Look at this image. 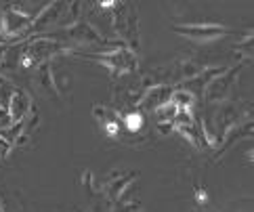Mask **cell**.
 <instances>
[{"mask_svg": "<svg viewBox=\"0 0 254 212\" xmlns=\"http://www.w3.org/2000/svg\"><path fill=\"white\" fill-rule=\"evenodd\" d=\"M112 25L118 34V38H122L120 42L126 49H130L132 53H137L141 49V38H139V15L137 6L132 2H112Z\"/></svg>", "mask_w": 254, "mask_h": 212, "instance_id": "cell-1", "label": "cell"}, {"mask_svg": "<svg viewBox=\"0 0 254 212\" xmlns=\"http://www.w3.org/2000/svg\"><path fill=\"white\" fill-rule=\"evenodd\" d=\"M74 57H82V59H90L103 66L107 71L112 73V78H124L128 73H134L139 70V57L137 53H132L126 47H118L110 53H97V55H74Z\"/></svg>", "mask_w": 254, "mask_h": 212, "instance_id": "cell-2", "label": "cell"}, {"mask_svg": "<svg viewBox=\"0 0 254 212\" xmlns=\"http://www.w3.org/2000/svg\"><path fill=\"white\" fill-rule=\"evenodd\" d=\"M61 53H67V49L55 38L49 36H34V38L25 40L23 44V55L19 70H36L42 63H49L53 57H57Z\"/></svg>", "mask_w": 254, "mask_h": 212, "instance_id": "cell-3", "label": "cell"}, {"mask_svg": "<svg viewBox=\"0 0 254 212\" xmlns=\"http://www.w3.org/2000/svg\"><path fill=\"white\" fill-rule=\"evenodd\" d=\"M36 15H25L21 11H17L15 6H4L2 11V25H0V34L6 36L11 44L25 42L28 40L30 25L34 21Z\"/></svg>", "mask_w": 254, "mask_h": 212, "instance_id": "cell-4", "label": "cell"}, {"mask_svg": "<svg viewBox=\"0 0 254 212\" xmlns=\"http://www.w3.org/2000/svg\"><path fill=\"white\" fill-rule=\"evenodd\" d=\"M244 63L246 61H240L231 68H225L219 76H214L210 80V84L206 86L202 99H206L208 103H225L227 97H229V93H231L233 84H235V80H238V76H240L242 68H244Z\"/></svg>", "mask_w": 254, "mask_h": 212, "instance_id": "cell-5", "label": "cell"}, {"mask_svg": "<svg viewBox=\"0 0 254 212\" xmlns=\"http://www.w3.org/2000/svg\"><path fill=\"white\" fill-rule=\"evenodd\" d=\"M172 32L189 38L193 42H214L223 38V36H229L231 30H227L225 25L219 23H187V25H172Z\"/></svg>", "mask_w": 254, "mask_h": 212, "instance_id": "cell-6", "label": "cell"}, {"mask_svg": "<svg viewBox=\"0 0 254 212\" xmlns=\"http://www.w3.org/2000/svg\"><path fill=\"white\" fill-rule=\"evenodd\" d=\"M65 8H67V2H49L38 15L34 17L30 32H28V40L34 38V36H40L42 32L51 30V27H59Z\"/></svg>", "mask_w": 254, "mask_h": 212, "instance_id": "cell-7", "label": "cell"}, {"mask_svg": "<svg viewBox=\"0 0 254 212\" xmlns=\"http://www.w3.org/2000/svg\"><path fill=\"white\" fill-rule=\"evenodd\" d=\"M172 90H175V86H172V84H153V86H149L143 93V97L139 99L137 109H139V112H143V114H153L162 105L170 103Z\"/></svg>", "mask_w": 254, "mask_h": 212, "instance_id": "cell-8", "label": "cell"}, {"mask_svg": "<svg viewBox=\"0 0 254 212\" xmlns=\"http://www.w3.org/2000/svg\"><path fill=\"white\" fill-rule=\"evenodd\" d=\"M240 122H242V109L238 107V103H221L214 112V128H216L214 143H221L225 133Z\"/></svg>", "mask_w": 254, "mask_h": 212, "instance_id": "cell-9", "label": "cell"}, {"mask_svg": "<svg viewBox=\"0 0 254 212\" xmlns=\"http://www.w3.org/2000/svg\"><path fill=\"white\" fill-rule=\"evenodd\" d=\"M223 70H225V68H206V70H202L199 73H195L193 78H189V80H185V82H181V84H177L175 88L185 90V93H189L193 99H202L206 86L210 84V80H212L214 76H219Z\"/></svg>", "mask_w": 254, "mask_h": 212, "instance_id": "cell-10", "label": "cell"}, {"mask_svg": "<svg viewBox=\"0 0 254 212\" xmlns=\"http://www.w3.org/2000/svg\"><path fill=\"white\" fill-rule=\"evenodd\" d=\"M137 179V172H126V174H118L114 172L110 181L105 183V189H103V196L107 200V204H116V202H120L122 196L126 193L130 183Z\"/></svg>", "mask_w": 254, "mask_h": 212, "instance_id": "cell-11", "label": "cell"}, {"mask_svg": "<svg viewBox=\"0 0 254 212\" xmlns=\"http://www.w3.org/2000/svg\"><path fill=\"white\" fill-rule=\"evenodd\" d=\"M6 112H8V118H11L13 124L23 122V120L32 114L30 93H25V90H21V88H15V93H13L11 101H8V105H6Z\"/></svg>", "mask_w": 254, "mask_h": 212, "instance_id": "cell-12", "label": "cell"}, {"mask_svg": "<svg viewBox=\"0 0 254 212\" xmlns=\"http://www.w3.org/2000/svg\"><path fill=\"white\" fill-rule=\"evenodd\" d=\"M34 84L38 86L40 90H44L49 97L53 99H59V88L55 84V73H53V68H51V61L49 63H42L34 70Z\"/></svg>", "mask_w": 254, "mask_h": 212, "instance_id": "cell-13", "label": "cell"}, {"mask_svg": "<svg viewBox=\"0 0 254 212\" xmlns=\"http://www.w3.org/2000/svg\"><path fill=\"white\" fill-rule=\"evenodd\" d=\"M244 137H252V120L235 124L225 133V137L219 143V149H216V153H214V158H221V153H225L233 143H238L240 139H244Z\"/></svg>", "mask_w": 254, "mask_h": 212, "instance_id": "cell-14", "label": "cell"}, {"mask_svg": "<svg viewBox=\"0 0 254 212\" xmlns=\"http://www.w3.org/2000/svg\"><path fill=\"white\" fill-rule=\"evenodd\" d=\"M122 116V126H124V133H130V135H137L145 128V114L139 112V109H128V112L120 114Z\"/></svg>", "mask_w": 254, "mask_h": 212, "instance_id": "cell-15", "label": "cell"}, {"mask_svg": "<svg viewBox=\"0 0 254 212\" xmlns=\"http://www.w3.org/2000/svg\"><path fill=\"white\" fill-rule=\"evenodd\" d=\"M177 114H179V107L172 105V103H166L153 112V120H156V124H172Z\"/></svg>", "mask_w": 254, "mask_h": 212, "instance_id": "cell-16", "label": "cell"}, {"mask_svg": "<svg viewBox=\"0 0 254 212\" xmlns=\"http://www.w3.org/2000/svg\"><path fill=\"white\" fill-rule=\"evenodd\" d=\"M170 103L177 105L179 109H187V112H191L193 105H195V99L189 93H185V90L175 88V90H172V97H170Z\"/></svg>", "mask_w": 254, "mask_h": 212, "instance_id": "cell-17", "label": "cell"}, {"mask_svg": "<svg viewBox=\"0 0 254 212\" xmlns=\"http://www.w3.org/2000/svg\"><path fill=\"white\" fill-rule=\"evenodd\" d=\"M13 93H15V84L8 78H4L2 73H0V107H2V109H6V105H8V101H11Z\"/></svg>", "mask_w": 254, "mask_h": 212, "instance_id": "cell-18", "label": "cell"}, {"mask_svg": "<svg viewBox=\"0 0 254 212\" xmlns=\"http://www.w3.org/2000/svg\"><path fill=\"white\" fill-rule=\"evenodd\" d=\"M252 44H254V38H252V32L246 36V40H242V42H238L235 44V51L240 53V57H244L246 61H250L252 59Z\"/></svg>", "mask_w": 254, "mask_h": 212, "instance_id": "cell-19", "label": "cell"}, {"mask_svg": "<svg viewBox=\"0 0 254 212\" xmlns=\"http://www.w3.org/2000/svg\"><path fill=\"white\" fill-rule=\"evenodd\" d=\"M110 212H141V204H139V202H130V204L116 202V204H112V210Z\"/></svg>", "mask_w": 254, "mask_h": 212, "instance_id": "cell-20", "label": "cell"}, {"mask_svg": "<svg viewBox=\"0 0 254 212\" xmlns=\"http://www.w3.org/2000/svg\"><path fill=\"white\" fill-rule=\"evenodd\" d=\"M11 126H13V122H11V118H8V112L0 107V133H4L6 128H11Z\"/></svg>", "mask_w": 254, "mask_h": 212, "instance_id": "cell-21", "label": "cell"}, {"mask_svg": "<svg viewBox=\"0 0 254 212\" xmlns=\"http://www.w3.org/2000/svg\"><path fill=\"white\" fill-rule=\"evenodd\" d=\"M0 212H4V202H2V198H0Z\"/></svg>", "mask_w": 254, "mask_h": 212, "instance_id": "cell-22", "label": "cell"}]
</instances>
